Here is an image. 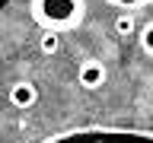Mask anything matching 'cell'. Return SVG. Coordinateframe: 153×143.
<instances>
[{
  "label": "cell",
  "instance_id": "cell-3",
  "mask_svg": "<svg viewBox=\"0 0 153 143\" xmlns=\"http://www.w3.org/2000/svg\"><path fill=\"white\" fill-rule=\"evenodd\" d=\"M38 86L32 83V80H16V83L10 86V105H13V108H22V111H26V108H35L38 105Z\"/></svg>",
  "mask_w": 153,
  "mask_h": 143
},
{
  "label": "cell",
  "instance_id": "cell-7",
  "mask_svg": "<svg viewBox=\"0 0 153 143\" xmlns=\"http://www.w3.org/2000/svg\"><path fill=\"white\" fill-rule=\"evenodd\" d=\"M140 48H143V51H147V54L153 57V19L140 26Z\"/></svg>",
  "mask_w": 153,
  "mask_h": 143
},
{
  "label": "cell",
  "instance_id": "cell-9",
  "mask_svg": "<svg viewBox=\"0 0 153 143\" xmlns=\"http://www.w3.org/2000/svg\"><path fill=\"white\" fill-rule=\"evenodd\" d=\"M7 3H10V0H0V10H3V7H7Z\"/></svg>",
  "mask_w": 153,
  "mask_h": 143
},
{
  "label": "cell",
  "instance_id": "cell-5",
  "mask_svg": "<svg viewBox=\"0 0 153 143\" xmlns=\"http://www.w3.org/2000/svg\"><path fill=\"white\" fill-rule=\"evenodd\" d=\"M38 51H42V54H57V51H61V35H57V32H42V38H38Z\"/></svg>",
  "mask_w": 153,
  "mask_h": 143
},
{
  "label": "cell",
  "instance_id": "cell-6",
  "mask_svg": "<svg viewBox=\"0 0 153 143\" xmlns=\"http://www.w3.org/2000/svg\"><path fill=\"white\" fill-rule=\"evenodd\" d=\"M115 32L121 38H131L134 32H137V22H134L131 13H118V16H115Z\"/></svg>",
  "mask_w": 153,
  "mask_h": 143
},
{
  "label": "cell",
  "instance_id": "cell-1",
  "mask_svg": "<svg viewBox=\"0 0 153 143\" xmlns=\"http://www.w3.org/2000/svg\"><path fill=\"white\" fill-rule=\"evenodd\" d=\"M29 13L42 32H67L76 29L86 16V0H29Z\"/></svg>",
  "mask_w": 153,
  "mask_h": 143
},
{
  "label": "cell",
  "instance_id": "cell-8",
  "mask_svg": "<svg viewBox=\"0 0 153 143\" xmlns=\"http://www.w3.org/2000/svg\"><path fill=\"white\" fill-rule=\"evenodd\" d=\"M108 3H112V7H124V13H128V10H140V7H147L150 0H108Z\"/></svg>",
  "mask_w": 153,
  "mask_h": 143
},
{
  "label": "cell",
  "instance_id": "cell-4",
  "mask_svg": "<svg viewBox=\"0 0 153 143\" xmlns=\"http://www.w3.org/2000/svg\"><path fill=\"white\" fill-rule=\"evenodd\" d=\"M76 83L83 86V89H99V86L105 83V67L102 60H93V57H86V60H80V67H76Z\"/></svg>",
  "mask_w": 153,
  "mask_h": 143
},
{
  "label": "cell",
  "instance_id": "cell-2",
  "mask_svg": "<svg viewBox=\"0 0 153 143\" xmlns=\"http://www.w3.org/2000/svg\"><path fill=\"white\" fill-rule=\"evenodd\" d=\"M42 143H153V130H128V127H83L64 130Z\"/></svg>",
  "mask_w": 153,
  "mask_h": 143
}]
</instances>
